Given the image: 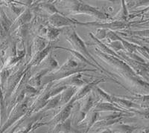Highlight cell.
Masks as SVG:
<instances>
[{
	"instance_id": "ba28073f",
	"label": "cell",
	"mask_w": 149,
	"mask_h": 133,
	"mask_svg": "<svg viewBox=\"0 0 149 133\" xmlns=\"http://www.w3.org/2000/svg\"><path fill=\"white\" fill-rule=\"evenodd\" d=\"M31 17H32L31 12V10L29 9H27V10H26L24 12H22V14L17 17L15 22L12 23L10 29L14 30V29H17L18 28L21 27L22 25H27L28 22H30Z\"/></svg>"
},
{
	"instance_id": "5b68a950",
	"label": "cell",
	"mask_w": 149,
	"mask_h": 133,
	"mask_svg": "<svg viewBox=\"0 0 149 133\" xmlns=\"http://www.w3.org/2000/svg\"><path fill=\"white\" fill-rule=\"evenodd\" d=\"M74 25H83L86 27H97L102 29H110L113 30H122V29L127 28L130 27V22H121V21H114L112 22H81L73 19Z\"/></svg>"
},
{
	"instance_id": "d6986e66",
	"label": "cell",
	"mask_w": 149,
	"mask_h": 133,
	"mask_svg": "<svg viewBox=\"0 0 149 133\" xmlns=\"http://www.w3.org/2000/svg\"><path fill=\"white\" fill-rule=\"evenodd\" d=\"M40 7L42 8L43 10H46V12L49 13L51 15H53V14H61V12L58 11V10L56 9V8L54 7V4L43 3V4H41Z\"/></svg>"
},
{
	"instance_id": "4fadbf2b",
	"label": "cell",
	"mask_w": 149,
	"mask_h": 133,
	"mask_svg": "<svg viewBox=\"0 0 149 133\" xmlns=\"http://www.w3.org/2000/svg\"><path fill=\"white\" fill-rule=\"evenodd\" d=\"M95 111H122L120 108L116 107L115 103H105V102H98L95 106Z\"/></svg>"
},
{
	"instance_id": "7a4b0ae2",
	"label": "cell",
	"mask_w": 149,
	"mask_h": 133,
	"mask_svg": "<svg viewBox=\"0 0 149 133\" xmlns=\"http://www.w3.org/2000/svg\"><path fill=\"white\" fill-rule=\"evenodd\" d=\"M66 37V40L71 44V46H72L73 49L72 50L75 51H78L80 54H81L82 55H84L85 57H86V59H88L89 60H92L93 62H95L96 64V66L100 69L102 72L107 73V74H110L112 75V74L110 72H109L108 71H107L106 69H104L102 66H101L98 62H97V61L95 60V59L93 57V56L89 53V51H87V48L86 47V45L84 42V41L82 40L81 38L78 36V34H77L75 30H74L73 28H72L71 30H69L66 32V34H65Z\"/></svg>"
},
{
	"instance_id": "7402d4cb",
	"label": "cell",
	"mask_w": 149,
	"mask_h": 133,
	"mask_svg": "<svg viewBox=\"0 0 149 133\" xmlns=\"http://www.w3.org/2000/svg\"><path fill=\"white\" fill-rule=\"evenodd\" d=\"M5 35H6V33L5 32V30L2 28V25L0 24V39H3L5 38Z\"/></svg>"
},
{
	"instance_id": "9a60e30c",
	"label": "cell",
	"mask_w": 149,
	"mask_h": 133,
	"mask_svg": "<svg viewBox=\"0 0 149 133\" xmlns=\"http://www.w3.org/2000/svg\"><path fill=\"white\" fill-rule=\"evenodd\" d=\"M12 23L13 22L8 17V16L6 15L5 11L2 10V8H0V24H1L2 28L4 29V30H5V32L6 34L8 32L9 30H10Z\"/></svg>"
},
{
	"instance_id": "7c38bea8",
	"label": "cell",
	"mask_w": 149,
	"mask_h": 133,
	"mask_svg": "<svg viewBox=\"0 0 149 133\" xmlns=\"http://www.w3.org/2000/svg\"><path fill=\"white\" fill-rule=\"evenodd\" d=\"M121 97V96H120ZM112 101H113V103H115V104H119L120 106H123V107H125L127 109H131V108H138L139 106L136 103H133L129 100L125 99V98H121L119 97L116 98L115 96H112Z\"/></svg>"
},
{
	"instance_id": "2e32d148",
	"label": "cell",
	"mask_w": 149,
	"mask_h": 133,
	"mask_svg": "<svg viewBox=\"0 0 149 133\" xmlns=\"http://www.w3.org/2000/svg\"><path fill=\"white\" fill-rule=\"evenodd\" d=\"M62 32V29L56 28L52 27L49 25H46V35L48 39L50 40V42H53L60 34V33Z\"/></svg>"
},
{
	"instance_id": "ffe728a7",
	"label": "cell",
	"mask_w": 149,
	"mask_h": 133,
	"mask_svg": "<svg viewBox=\"0 0 149 133\" xmlns=\"http://www.w3.org/2000/svg\"><path fill=\"white\" fill-rule=\"evenodd\" d=\"M93 36H94L98 40L100 41L101 39H104V38H106V36H107V30L102 28H98L96 30V31H95V34Z\"/></svg>"
},
{
	"instance_id": "30bf717a",
	"label": "cell",
	"mask_w": 149,
	"mask_h": 133,
	"mask_svg": "<svg viewBox=\"0 0 149 133\" xmlns=\"http://www.w3.org/2000/svg\"><path fill=\"white\" fill-rule=\"evenodd\" d=\"M54 48H58V49H62V50L68 51H70V52L71 53L73 57L75 58V59H77L78 60H79L80 62H81V63H84V64H85V63H86V64L90 65V66H93V67H94V68H95V69H99L98 67H97L96 66H95V64L92 63V62H90V61L88 59H86L84 56L82 55L81 54H80V53L78 52V51H75L72 50V49L67 48L60 47V46H55V47H54Z\"/></svg>"
},
{
	"instance_id": "e0dca14e",
	"label": "cell",
	"mask_w": 149,
	"mask_h": 133,
	"mask_svg": "<svg viewBox=\"0 0 149 133\" xmlns=\"http://www.w3.org/2000/svg\"><path fill=\"white\" fill-rule=\"evenodd\" d=\"M94 89H95V94L97 95L99 100H100V102H105V103H113V101H112V98H111V95L108 94L107 93L105 92L104 91L100 89L98 86H95L94 88Z\"/></svg>"
},
{
	"instance_id": "ac0fdd59",
	"label": "cell",
	"mask_w": 149,
	"mask_h": 133,
	"mask_svg": "<svg viewBox=\"0 0 149 133\" xmlns=\"http://www.w3.org/2000/svg\"><path fill=\"white\" fill-rule=\"evenodd\" d=\"M46 60L45 62V65L46 66V69H49V71H51V70L55 69L58 66V61L56 60L55 58L53 57L52 55V51L49 53V55L46 57Z\"/></svg>"
},
{
	"instance_id": "6da1fadb",
	"label": "cell",
	"mask_w": 149,
	"mask_h": 133,
	"mask_svg": "<svg viewBox=\"0 0 149 133\" xmlns=\"http://www.w3.org/2000/svg\"><path fill=\"white\" fill-rule=\"evenodd\" d=\"M97 69H85V64L78 62L74 59L70 58L59 69L52 71L49 76H45L48 79V83H53L55 80L65 79L74 75V74L82 73L83 71H95Z\"/></svg>"
},
{
	"instance_id": "44dd1931",
	"label": "cell",
	"mask_w": 149,
	"mask_h": 133,
	"mask_svg": "<svg viewBox=\"0 0 149 133\" xmlns=\"http://www.w3.org/2000/svg\"><path fill=\"white\" fill-rule=\"evenodd\" d=\"M109 46H110V48H112L113 50H115L116 51H120V50L125 51L122 43H121L120 41L119 40L113 41V42H110V43H109Z\"/></svg>"
},
{
	"instance_id": "9c48e42d",
	"label": "cell",
	"mask_w": 149,
	"mask_h": 133,
	"mask_svg": "<svg viewBox=\"0 0 149 133\" xmlns=\"http://www.w3.org/2000/svg\"><path fill=\"white\" fill-rule=\"evenodd\" d=\"M77 91H78L77 87H73V86L68 87L62 92V94H60L59 105H66V103H69V101L71 100V98L76 93Z\"/></svg>"
},
{
	"instance_id": "5bb4252c",
	"label": "cell",
	"mask_w": 149,
	"mask_h": 133,
	"mask_svg": "<svg viewBox=\"0 0 149 133\" xmlns=\"http://www.w3.org/2000/svg\"><path fill=\"white\" fill-rule=\"evenodd\" d=\"M82 99H83V100L79 104H81V112L83 115L84 114L85 115L93 106L94 100H93V98L91 94H87L86 97H84Z\"/></svg>"
},
{
	"instance_id": "8fae6325",
	"label": "cell",
	"mask_w": 149,
	"mask_h": 133,
	"mask_svg": "<svg viewBox=\"0 0 149 133\" xmlns=\"http://www.w3.org/2000/svg\"><path fill=\"white\" fill-rule=\"evenodd\" d=\"M49 69H42V71H39L38 73L35 74V75L32 76L31 78H29L28 80V83H29V85L33 86L34 88H40L41 86V79L43 76H45V74H46L47 73L49 72Z\"/></svg>"
},
{
	"instance_id": "277c9868",
	"label": "cell",
	"mask_w": 149,
	"mask_h": 133,
	"mask_svg": "<svg viewBox=\"0 0 149 133\" xmlns=\"http://www.w3.org/2000/svg\"><path fill=\"white\" fill-rule=\"evenodd\" d=\"M95 54L98 56V58L102 59L103 60H106L109 64L111 65L113 67L117 68L118 69H120L121 72L125 73V74H129V75H133V76H137V74H136L135 71H134V69L130 67L129 64H127L126 61L122 60L121 59L116 58L113 56L107 55L98 50L97 48H95Z\"/></svg>"
},
{
	"instance_id": "8992f818",
	"label": "cell",
	"mask_w": 149,
	"mask_h": 133,
	"mask_svg": "<svg viewBox=\"0 0 149 133\" xmlns=\"http://www.w3.org/2000/svg\"><path fill=\"white\" fill-rule=\"evenodd\" d=\"M48 22L50 24V26L52 27L58 28L61 27H72L74 25L73 19L70 18H67L63 14H55L51 15L48 18Z\"/></svg>"
},
{
	"instance_id": "3957f363",
	"label": "cell",
	"mask_w": 149,
	"mask_h": 133,
	"mask_svg": "<svg viewBox=\"0 0 149 133\" xmlns=\"http://www.w3.org/2000/svg\"><path fill=\"white\" fill-rule=\"evenodd\" d=\"M70 6L69 7V10H71L75 14H87L89 16H93L100 19H109L110 17L108 14H104L101 10H98V8L93 7L91 5H86L79 1H72L70 2Z\"/></svg>"
},
{
	"instance_id": "52a82bcc",
	"label": "cell",
	"mask_w": 149,
	"mask_h": 133,
	"mask_svg": "<svg viewBox=\"0 0 149 133\" xmlns=\"http://www.w3.org/2000/svg\"><path fill=\"white\" fill-rule=\"evenodd\" d=\"M53 42H49L47 44V46H46L43 50H42L40 52H39L37 54H36L35 56L32 57L31 58V60L29 61V63H28V65L31 67V66H38L41 63L43 60H45L46 58L49 54L51 52L52 49L54 48V46H53Z\"/></svg>"
}]
</instances>
